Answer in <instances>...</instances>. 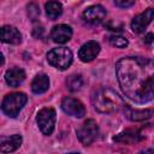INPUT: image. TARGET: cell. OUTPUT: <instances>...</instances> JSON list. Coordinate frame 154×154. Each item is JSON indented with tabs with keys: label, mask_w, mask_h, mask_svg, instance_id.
Instances as JSON below:
<instances>
[{
	"label": "cell",
	"mask_w": 154,
	"mask_h": 154,
	"mask_svg": "<svg viewBox=\"0 0 154 154\" xmlns=\"http://www.w3.org/2000/svg\"><path fill=\"white\" fill-rule=\"evenodd\" d=\"M116 73L125 96L146 103L154 97V61L143 57H124L116 64Z\"/></svg>",
	"instance_id": "6da1fadb"
},
{
	"label": "cell",
	"mask_w": 154,
	"mask_h": 154,
	"mask_svg": "<svg viewBox=\"0 0 154 154\" xmlns=\"http://www.w3.org/2000/svg\"><path fill=\"white\" fill-rule=\"evenodd\" d=\"M91 102L96 111L101 113H111L124 107L123 99L109 88H99L91 95Z\"/></svg>",
	"instance_id": "7a4b0ae2"
},
{
	"label": "cell",
	"mask_w": 154,
	"mask_h": 154,
	"mask_svg": "<svg viewBox=\"0 0 154 154\" xmlns=\"http://www.w3.org/2000/svg\"><path fill=\"white\" fill-rule=\"evenodd\" d=\"M26 101L28 97L24 93H11L4 97L1 102V109L6 116L14 118L18 116L19 111L24 107Z\"/></svg>",
	"instance_id": "3957f363"
},
{
	"label": "cell",
	"mask_w": 154,
	"mask_h": 154,
	"mask_svg": "<svg viewBox=\"0 0 154 154\" xmlns=\"http://www.w3.org/2000/svg\"><path fill=\"white\" fill-rule=\"evenodd\" d=\"M48 63L58 70H66L72 63V52L66 47L53 48L47 53Z\"/></svg>",
	"instance_id": "277c9868"
},
{
	"label": "cell",
	"mask_w": 154,
	"mask_h": 154,
	"mask_svg": "<svg viewBox=\"0 0 154 154\" xmlns=\"http://www.w3.org/2000/svg\"><path fill=\"white\" fill-rule=\"evenodd\" d=\"M99 135V126L94 119L85 120L77 130V137L83 146L91 144Z\"/></svg>",
	"instance_id": "5b68a950"
},
{
	"label": "cell",
	"mask_w": 154,
	"mask_h": 154,
	"mask_svg": "<svg viewBox=\"0 0 154 154\" xmlns=\"http://www.w3.org/2000/svg\"><path fill=\"white\" fill-rule=\"evenodd\" d=\"M55 111L51 107H46V108H42L38 113H37V125L41 130V132L43 135H47L49 136L53 130H54V125H55Z\"/></svg>",
	"instance_id": "8992f818"
},
{
	"label": "cell",
	"mask_w": 154,
	"mask_h": 154,
	"mask_svg": "<svg viewBox=\"0 0 154 154\" xmlns=\"http://www.w3.org/2000/svg\"><path fill=\"white\" fill-rule=\"evenodd\" d=\"M61 108L65 113H67L69 116L76 117V118H82L85 116V107L84 105L71 96H66L61 101Z\"/></svg>",
	"instance_id": "52a82bcc"
},
{
	"label": "cell",
	"mask_w": 154,
	"mask_h": 154,
	"mask_svg": "<svg viewBox=\"0 0 154 154\" xmlns=\"http://www.w3.org/2000/svg\"><path fill=\"white\" fill-rule=\"evenodd\" d=\"M154 18V10L153 8H147L144 12L137 14L131 20V29L135 34H141L144 31V29L149 25V23Z\"/></svg>",
	"instance_id": "ba28073f"
},
{
	"label": "cell",
	"mask_w": 154,
	"mask_h": 154,
	"mask_svg": "<svg viewBox=\"0 0 154 154\" xmlns=\"http://www.w3.org/2000/svg\"><path fill=\"white\" fill-rule=\"evenodd\" d=\"M106 18V10L101 5H93L84 10L83 19L90 24H99Z\"/></svg>",
	"instance_id": "9c48e42d"
},
{
	"label": "cell",
	"mask_w": 154,
	"mask_h": 154,
	"mask_svg": "<svg viewBox=\"0 0 154 154\" xmlns=\"http://www.w3.org/2000/svg\"><path fill=\"white\" fill-rule=\"evenodd\" d=\"M99 52H100V45L96 41H88L79 48L78 57L83 63H89L97 57Z\"/></svg>",
	"instance_id": "30bf717a"
},
{
	"label": "cell",
	"mask_w": 154,
	"mask_h": 154,
	"mask_svg": "<svg viewBox=\"0 0 154 154\" xmlns=\"http://www.w3.org/2000/svg\"><path fill=\"white\" fill-rule=\"evenodd\" d=\"M71 36H72V29L65 24L55 25L51 31V37L55 43H65L71 38Z\"/></svg>",
	"instance_id": "8fae6325"
},
{
	"label": "cell",
	"mask_w": 154,
	"mask_h": 154,
	"mask_svg": "<svg viewBox=\"0 0 154 154\" xmlns=\"http://www.w3.org/2000/svg\"><path fill=\"white\" fill-rule=\"evenodd\" d=\"M22 136L20 135H12V136H2L0 138V150L2 153H11L18 149L22 144Z\"/></svg>",
	"instance_id": "7c38bea8"
},
{
	"label": "cell",
	"mask_w": 154,
	"mask_h": 154,
	"mask_svg": "<svg viewBox=\"0 0 154 154\" xmlns=\"http://www.w3.org/2000/svg\"><path fill=\"white\" fill-rule=\"evenodd\" d=\"M123 108H124V113H125L126 118L132 120V122H142V120L149 119L154 114V111L150 109V108H147V109H134L128 105H124Z\"/></svg>",
	"instance_id": "4fadbf2b"
},
{
	"label": "cell",
	"mask_w": 154,
	"mask_h": 154,
	"mask_svg": "<svg viewBox=\"0 0 154 154\" xmlns=\"http://www.w3.org/2000/svg\"><path fill=\"white\" fill-rule=\"evenodd\" d=\"M1 41L5 43L18 45L22 41V35L17 28L12 25H4L1 28Z\"/></svg>",
	"instance_id": "5bb4252c"
},
{
	"label": "cell",
	"mask_w": 154,
	"mask_h": 154,
	"mask_svg": "<svg viewBox=\"0 0 154 154\" xmlns=\"http://www.w3.org/2000/svg\"><path fill=\"white\" fill-rule=\"evenodd\" d=\"M25 79V72L20 67L8 69L5 73V81L10 87H18Z\"/></svg>",
	"instance_id": "9a60e30c"
},
{
	"label": "cell",
	"mask_w": 154,
	"mask_h": 154,
	"mask_svg": "<svg viewBox=\"0 0 154 154\" xmlns=\"http://www.w3.org/2000/svg\"><path fill=\"white\" fill-rule=\"evenodd\" d=\"M49 87V78L46 73H38L31 82V90L35 94L45 93Z\"/></svg>",
	"instance_id": "2e32d148"
},
{
	"label": "cell",
	"mask_w": 154,
	"mask_h": 154,
	"mask_svg": "<svg viewBox=\"0 0 154 154\" xmlns=\"http://www.w3.org/2000/svg\"><path fill=\"white\" fill-rule=\"evenodd\" d=\"M143 136H141V134L138 131L135 130H126L122 134H119L118 136L114 137L116 142H120V143H132V142H137L140 140H142Z\"/></svg>",
	"instance_id": "e0dca14e"
},
{
	"label": "cell",
	"mask_w": 154,
	"mask_h": 154,
	"mask_svg": "<svg viewBox=\"0 0 154 154\" xmlns=\"http://www.w3.org/2000/svg\"><path fill=\"white\" fill-rule=\"evenodd\" d=\"M45 7H46V14H47V17L49 19H52V20L53 19H57L61 14V12H63V6L58 1H48Z\"/></svg>",
	"instance_id": "ac0fdd59"
},
{
	"label": "cell",
	"mask_w": 154,
	"mask_h": 154,
	"mask_svg": "<svg viewBox=\"0 0 154 154\" xmlns=\"http://www.w3.org/2000/svg\"><path fill=\"white\" fill-rule=\"evenodd\" d=\"M83 84V79H82V76L81 75H71L67 77L66 79V85H67V89L70 91H77L81 89Z\"/></svg>",
	"instance_id": "d6986e66"
},
{
	"label": "cell",
	"mask_w": 154,
	"mask_h": 154,
	"mask_svg": "<svg viewBox=\"0 0 154 154\" xmlns=\"http://www.w3.org/2000/svg\"><path fill=\"white\" fill-rule=\"evenodd\" d=\"M109 43L117 48H124L129 45V41L128 38H125L124 36H120V35H113L109 37Z\"/></svg>",
	"instance_id": "ffe728a7"
},
{
	"label": "cell",
	"mask_w": 154,
	"mask_h": 154,
	"mask_svg": "<svg viewBox=\"0 0 154 154\" xmlns=\"http://www.w3.org/2000/svg\"><path fill=\"white\" fill-rule=\"evenodd\" d=\"M135 4V1H128V0H116L114 5L119 7H130Z\"/></svg>",
	"instance_id": "44dd1931"
},
{
	"label": "cell",
	"mask_w": 154,
	"mask_h": 154,
	"mask_svg": "<svg viewBox=\"0 0 154 154\" xmlns=\"http://www.w3.org/2000/svg\"><path fill=\"white\" fill-rule=\"evenodd\" d=\"M42 32H43V29L42 28H35L34 29V32H32V35L35 36V37H41L42 36Z\"/></svg>",
	"instance_id": "7402d4cb"
},
{
	"label": "cell",
	"mask_w": 154,
	"mask_h": 154,
	"mask_svg": "<svg viewBox=\"0 0 154 154\" xmlns=\"http://www.w3.org/2000/svg\"><path fill=\"white\" fill-rule=\"evenodd\" d=\"M153 40H154V35L149 32V34H147V35L144 36V40H143V41H144L146 43H150V42H153Z\"/></svg>",
	"instance_id": "603a6c76"
},
{
	"label": "cell",
	"mask_w": 154,
	"mask_h": 154,
	"mask_svg": "<svg viewBox=\"0 0 154 154\" xmlns=\"http://www.w3.org/2000/svg\"><path fill=\"white\" fill-rule=\"evenodd\" d=\"M138 154H154V150H153V149H146V150L140 152Z\"/></svg>",
	"instance_id": "cb8c5ba5"
},
{
	"label": "cell",
	"mask_w": 154,
	"mask_h": 154,
	"mask_svg": "<svg viewBox=\"0 0 154 154\" xmlns=\"http://www.w3.org/2000/svg\"><path fill=\"white\" fill-rule=\"evenodd\" d=\"M67 154H81V153H67Z\"/></svg>",
	"instance_id": "d4e9b609"
}]
</instances>
